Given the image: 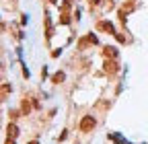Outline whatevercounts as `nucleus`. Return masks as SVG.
I'll use <instances>...</instances> for the list:
<instances>
[{"label":"nucleus","mask_w":148,"mask_h":144,"mask_svg":"<svg viewBox=\"0 0 148 144\" xmlns=\"http://www.w3.org/2000/svg\"><path fill=\"white\" fill-rule=\"evenodd\" d=\"M95 125H97V121H95L92 115H84L80 119V130L82 132H92V130H95Z\"/></svg>","instance_id":"1"},{"label":"nucleus","mask_w":148,"mask_h":144,"mask_svg":"<svg viewBox=\"0 0 148 144\" xmlns=\"http://www.w3.org/2000/svg\"><path fill=\"white\" fill-rule=\"evenodd\" d=\"M97 29H101V31H107V33H111V35H115V29H113V25H111L109 21H101V23L97 25Z\"/></svg>","instance_id":"2"},{"label":"nucleus","mask_w":148,"mask_h":144,"mask_svg":"<svg viewBox=\"0 0 148 144\" xmlns=\"http://www.w3.org/2000/svg\"><path fill=\"white\" fill-rule=\"evenodd\" d=\"M105 72H109V74H115V72H117V64L113 62V58L105 60Z\"/></svg>","instance_id":"3"},{"label":"nucleus","mask_w":148,"mask_h":144,"mask_svg":"<svg viewBox=\"0 0 148 144\" xmlns=\"http://www.w3.org/2000/svg\"><path fill=\"white\" fill-rule=\"evenodd\" d=\"M103 53H105V58H113V60L117 58V49L115 47H109V45L103 49Z\"/></svg>","instance_id":"4"},{"label":"nucleus","mask_w":148,"mask_h":144,"mask_svg":"<svg viewBox=\"0 0 148 144\" xmlns=\"http://www.w3.org/2000/svg\"><path fill=\"white\" fill-rule=\"evenodd\" d=\"M6 132H8V138H16V136H18V128H16L14 123H8Z\"/></svg>","instance_id":"5"},{"label":"nucleus","mask_w":148,"mask_h":144,"mask_svg":"<svg viewBox=\"0 0 148 144\" xmlns=\"http://www.w3.org/2000/svg\"><path fill=\"white\" fill-rule=\"evenodd\" d=\"M66 78V74H64V72H56V74L51 76V82H56V84H60L62 80Z\"/></svg>","instance_id":"6"},{"label":"nucleus","mask_w":148,"mask_h":144,"mask_svg":"<svg viewBox=\"0 0 148 144\" xmlns=\"http://www.w3.org/2000/svg\"><path fill=\"white\" fill-rule=\"evenodd\" d=\"M21 109H23V113H29V109H31V105H29V101H23V105H21Z\"/></svg>","instance_id":"7"},{"label":"nucleus","mask_w":148,"mask_h":144,"mask_svg":"<svg viewBox=\"0 0 148 144\" xmlns=\"http://www.w3.org/2000/svg\"><path fill=\"white\" fill-rule=\"evenodd\" d=\"M111 140H115V142H123V138H121V136H117V134H111Z\"/></svg>","instance_id":"8"},{"label":"nucleus","mask_w":148,"mask_h":144,"mask_svg":"<svg viewBox=\"0 0 148 144\" xmlns=\"http://www.w3.org/2000/svg\"><path fill=\"white\" fill-rule=\"evenodd\" d=\"M86 39H88V41H90V43H97V37H95V35H92V33H90V35H88V37H86Z\"/></svg>","instance_id":"9"},{"label":"nucleus","mask_w":148,"mask_h":144,"mask_svg":"<svg viewBox=\"0 0 148 144\" xmlns=\"http://www.w3.org/2000/svg\"><path fill=\"white\" fill-rule=\"evenodd\" d=\"M4 144H14V138H8V140H6Z\"/></svg>","instance_id":"10"},{"label":"nucleus","mask_w":148,"mask_h":144,"mask_svg":"<svg viewBox=\"0 0 148 144\" xmlns=\"http://www.w3.org/2000/svg\"><path fill=\"white\" fill-rule=\"evenodd\" d=\"M29 144H37V142H35V140H33V142H29Z\"/></svg>","instance_id":"11"}]
</instances>
